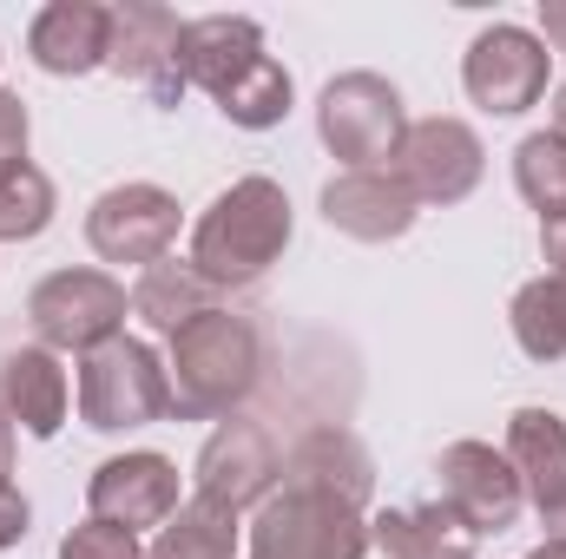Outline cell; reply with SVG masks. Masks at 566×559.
Returning a JSON list of instances; mask_svg holds the SVG:
<instances>
[{"label":"cell","mask_w":566,"mask_h":559,"mask_svg":"<svg viewBox=\"0 0 566 559\" xmlns=\"http://www.w3.org/2000/svg\"><path fill=\"white\" fill-rule=\"evenodd\" d=\"M165 376H171V415H238L251 402V389L264 382V336L238 309H205L171 336Z\"/></svg>","instance_id":"obj_1"},{"label":"cell","mask_w":566,"mask_h":559,"mask_svg":"<svg viewBox=\"0 0 566 559\" xmlns=\"http://www.w3.org/2000/svg\"><path fill=\"white\" fill-rule=\"evenodd\" d=\"M283 251H290V198H283V184L277 178H238L191 224L185 264L211 289H251L258 277H271V264Z\"/></svg>","instance_id":"obj_2"},{"label":"cell","mask_w":566,"mask_h":559,"mask_svg":"<svg viewBox=\"0 0 566 559\" xmlns=\"http://www.w3.org/2000/svg\"><path fill=\"white\" fill-rule=\"evenodd\" d=\"M171 415V376L139 336H113L80 356V421L99 434H133Z\"/></svg>","instance_id":"obj_3"},{"label":"cell","mask_w":566,"mask_h":559,"mask_svg":"<svg viewBox=\"0 0 566 559\" xmlns=\"http://www.w3.org/2000/svg\"><path fill=\"white\" fill-rule=\"evenodd\" d=\"M316 133L343 171H389L409 139V113L382 73H336L316 99Z\"/></svg>","instance_id":"obj_4"},{"label":"cell","mask_w":566,"mask_h":559,"mask_svg":"<svg viewBox=\"0 0 566 559\" xmlns=\"http://www.w3.org/2000/svg\"><path fill=\"white\" fill-rule=\"evenodd\" d=\"M369 553V520L363 507L316 494V487H290L258 507L251 520V559H363Z\"/></svg>","instance_id":"obj_5"},{"label":"cell","mask_w":566,"mask_h":559,"mask_svg":"<svg viewBox=\"0 0 566 559\" xmlns=\"http://www.w3.org/2000/svg\"><path fill=\"white\" fill-rule=\"evenodd\" d=\"M126 309H133L126 283L106 271H53L27 296V323L40 329V349H80V356L126 336Z\"/></svg>","instance_id":"obj_6"},{"label":"cell","mask_w":566,"mask_h":559,"mask_svg":"<svg viewBox=\"0 0 566 559\" xmlns=\"http://www.w3.org/2000/svg\"><path fill=\"white\" fill-rule=\"evenodd\" d=\"M461 86H468V99L481 113L521 119L547 93V40L527 33V27H507V20L481 27L474 46H468V60H461Z\"/></svg>","instance_id":"obj_7"},{"label":"cell","mask_w":566,"mask_h":559,"mask_svg":"<svg viewBox=\"0 0 566 559\" xmlns=\"http://www.w3.org/2000/svg\"><path fill=\"white\" fill-rule=\"evenodd\" d=\"M434 481H441V507L481 540V534H507L527 507L521 494V474L501 447L488 441H448L441 461H434Z\"/></svg>","instance_id":"obj_8"},{"label":"cell","mask_w":566,"mask_h":559,"mask_svg":"<svg viewBox=\"0 0 566 559\" xmlns=\"http://www.w3.org/2000/svg\"><path fill=\"white\" fill-rule=\"evenodd\" d=\"M198 500L224 507V514H244V507H264L283 487V454L277 441L244 415H224L211 428V441L198 447Z\"/></svg>","instance_id":"obj_9"},{"label":"cell","mask_w":566,"mask_h":559,"mask_svg":"<svg viewBox=\"0 0 566 559\" xmlns=\"http://www.w3.org/2000/svg\"><path fill=\"white\" fill-rule=\"evenodd\" d=\"M86 244L106 264H158L178 244V198L158 184H113L86 211Z\"/></svg>","instance_id":"obj_10"},{"label":"cell","mask_w":566,"mask_h":559,"mask_svg":"<svg viewBox=\"0 0 566 559\" xmlns=\"http://www.w3.org/2000/svg\"><path fill=\"white\" fill-rule=\"evenodd\" d=\"M389 171L416 191V204H461L488 171V145L461 119H416Z\"/></svg>","instance_id":"obj_11"},{"label":"cell","mask_w":566,"mask_h":559,"mask_svg":"<svg viewBox=\"0 0 566 559\" xmlns=\"http://www.w3.org/2000/svg\"><path fill=\"white\" fill-rule=\"evenodd\" d=\"M178 40H185V20H178L171 7L126 0V7H113V53H106V66H113L119 80L145 86L158 106H178V99H185Z\"/></svg>","instance_id":"obj_12"},{"label":"cell","mask_w":566,"mask_h":559,"mask_svg":"<svg viewBox=\"0 0 566 559\" xmlns=\"http://www.w3.org/2000/svg\"><path fill=\"white\" fill-rule=\"evenodd\" d=\"M86 507H93V520H113V527H126V534L165 527V520L178 514V467H171L165 454H151V447L113 454V461L93 467Z\"/></svg>","instance_id":"obj_13"},{"label":"cell","mask_w":566,"mask_h":559,"mask_svg":"<svg viewBox=\"0 0 566 559\" xmlns=\"http://www.w3.org/2000/svg\"><path fill=\"white\" fill-rule=\"evenodd\" d=\"M416 218L422 204L396 171H343L323 184V224L356 244H396L416 231Z\"/></svg>","instance_id":"obj_14"},{"label":"cell","mask_w":566,"mask_h":559,"mask_svg":"<svg viewBox=\"0 0 566 559\" xmlns=\"http://www.w3.org/2000/svg\"><path fill=\"white\" fill-rule=\"evenodd\" d=\"M27 53L53 80L99 73L106 53H113V7H99V0H53V7H40L33 27H27Z\"/></svg>","instance_id":"obj_15"},{"label":"cell","mask_w":566,"mask_h":559,"mask_svg":"<svg viewBox=\"0 0 566 559\" xmlns=\"http://www.w3.org/2000/svg\"><path fill=\"white\" fill-rule=\"evenodd\" d=\"M258 60H264V27H258V20H244V13L185 20V40H178V73H185V86L224 99Z\"/></svg>","instance_id":"obj_16"},{"label":"cell","mask_w":566,"mask_h":559,"mask_svg":"<svg viewBox=\"0 0 566 559\" xmlns=\"http://www.w3.org/2000/svg\"><path fill=\"white\" fill-rule=\"evenodd\" d=\"M283 481H290V487H316V494H336V500L363 507V500H369V487H376V461H369V447H363L349 428H310V434L283 454Z\"/></svg>","instance_id":"obj_17"},{"label":"cell","mask_w":566,"mask_h":559,"mask_svg":"<svg viewBox=\"0 0 566 559\" xmlns=\"http://www.w3.org/2000/svg\"><path fill=\"white\" fill-rule=\"evenodd\" d=\"M501 454L514 461L521 494H527L541 514L566 507V415H554V409H514Z\"/></svg>","instance_id":"obj_18"},{"label":"cell","mask_w":566,"mask_h":559,"mask_svg":"<svg viewBox=\"0 0 566 559\" xmlns=\"http://www.w3.org/2000/svg\"><path fill=\"white\" fill-rule=\"evenodd\" d=\"M66 369L53 349H13L0 362V409L20 421L33 441H53L66 428Z\"/></svg>","instance_id":"obj_19"},{"label":"cell","mask_w":566,"mask_h":559,"mask_svg":"<svg viewBox=\"0 0 566 559\" xmlns=\"http://www.w3.org/2000/svg\"><path fill=\"white\" fill-rule=\"evenodd\" d=\"M369 547H382L389 559H474L481 540L441 500H428V507H389V514H376L369 520Z\"/></svg>","instance_id":"obj_20"},{"label":"cell","mask_w":566,"mask_h":559,"mask_svg":"<svg viewBox=\"0 0 566 559\" xmlns=\"http://www.w3.org/2000/svg\"><path fill=\"white\" fill-rule=\"evenodd\" d=\"M205 309H218L211 303V283L198 277L191 264H178V257H158V264H145L139 283H133V316H139L145 329H158V336H178L191 316H205Z\"/></svg>","instance_id":"obj_21"},{"label":"cell","mask_w":566,"mask_h":559,"mask_svg":"<svg viewBox=\"0 0 566 559\" xmlns=\"http://www.w3.org/2000/svg\"><path fill=\"white\" fill-rule=\"evenodd\" d=\"M145 559H238V514L211 507V500H178V514L158 527V540Z\"/></svg>","instance_id":"obj_22"},{"label":"cell","mask_w":566,"mask_h":559,"mask_svg":"<svg viewBox=\"0 0 566 559\" xmlns=\"http://www.w3.org/2000/svg\"><path fill=\"white\" fill-rule=\"evenodd\" d=\"M514 342L534 356V362H560L566 356V277H534L514 289Z\"/></svg>","instance_id":"obj_23"},{"label":"cell","mask_w":566,"mask_h":559,"mask_svg":"<svg viewBox=\"0 0 566 559\" xmlns=\"http://www.w3.org/2000/svg\"><path fill=\"white\" fill-rule=\"evenodd\" d=\"M53 211H60L53 178L33 158H20V165L0 171V244H33L53 224Z\"/></svg>","instance_id":"obj_24"},{"label":"cell","mask_w":566,"mask_h":559,"mask_svg":"<svg viewBox=\"0 0 566 559\" xmlns=\"http://www.w3.org/2000/svg\"><path fill=\"white\" fill-rule=\"evenodd\" d=\"M290 99H296V86H290V73H283L277 60L264 53L224 99H218V113L231 119V126H244V133H271L290 119Z\"/></svg>","instance_id":"obj_25"},{"label":"cell","mask_w":566,"mask_h":559,"mask_svg":"<svg viewBox=\"0 0 566 559\" xmlns=\"http://www.w3.org/2000/svg\"><path fill=\"white\" fill-rule=\"evenodd\" d=\"M514 184L541 218L566 211V139L560 133H527L514 145Z\"/></svg>","instance_id":"obj_26"},{"label":"cell","mask_w":566,"mask_h":559,"mask_svg":"<svg viewBox=\"0 0 566 559\" xmlns=\"http://www.w3.org/2000/svg\"><path fill=\"white\" fill-rule=\"evenodd\" d=\"M60 559H145V547H139V534H126L113 520H80L60 540Z\"/></svg>","instance_id":"obj_27"},{"label":"cell","mask_w":566,"mask_h":559,"mask_svg":"<svg viewBox=\"0 0 566 559\" xmlns=\"http://www.w3.org/2000/svg\"><path fill=\"white\" fill-rule=\"evenodd\" d=\"M27 106H20V93H0V171L7 165H20L27 158Z\"/></svg>","instance_id":"obj_28"},{"label":"cell","mask_w":566,"mask_h":559,"mask_svg":"<svg viewBox=\"0 0 566 559\" xmlns=\"http://www.w3.org/2000/svg\"><path fill=\"white\" fill-rule=\"evenodd\" d=\"M27 520H33L27 494H20L13 481H0V553H13V547L27 540Z\"/></svg>","instance_id":"obj_29"},{"label":"cell","mask_w":566,"mask_h":559,"mask_svg":"<svg viewBox=\"0 0 566 559\" xmlns=\"http://www.w3.org/2000/svg\"><path fill=\"white\" fill-rule=\"evenodd\" d=\"M541 257H547L554 277H566V211L560 218H541Z\"/></svg>","instance_id":"obj_30"},{"label":"cell","mask_w":566,"mask_h":559,"mask_svg":"<svg viewBox=\"0 0 566 559\" xmlns=\"http://www.w3.org/2000/svg\"><path fill=\"white\" fill-rule=\"evenodd\" d=\"M541 33H547V46L566 53V0H541Z\"/></svg>","instance_id":"obj_31"},{"label":"cell","mask_w":566,"mask_h":559,"mask_svg":"<svg viewBox=\"0 0 566 559\" xmlns=\"http://www.w3.org/2000/svg\"><path fill=\"white\" fill-rule=\"evenodd\" d=\"M7 467H13V415L0 409V481H7Z\"/></svg>","instance_id":"obj_32"},{"label":"cell","mask_w":566,"mask_h":559,"mask_svg":"<svg viewBox=\"0 0 566 559\" xmlns=\"http://www.w3.org/2000/svg\"><path fill=\"white\" fill-rule=\"evenodd\" d=\"M541 527H547V540H566V507H554V514H541Z\"/></svg>","instance_id":"obj_33"},{"label":"cell","mask_w":566,"mask_h":559,"mask_svg":"<svg viewBox=\"0 0 566 559\" xmlns=\"http://www.w3.org/2000/svg\"><path fill=\"white\" fill-rule=\"evenodd\" d=\"M527 559H566V540H541V547H534Z\"/></svg>","instance_id":"obj_34"},{"label":"cell","mask_w":566,"mask_h":559,"mask_svg":"<svg viewBox=\"0 0 566 559\" xmlns=\"http://www.w3.org/2000/svg\"><path fill=\"white\" fill-rule=\"evenodd\" d=\"M554 133H560V139H566V86H560V93H554Z\"/></svg>","instance_id":"obj_35"}]
</instances>
